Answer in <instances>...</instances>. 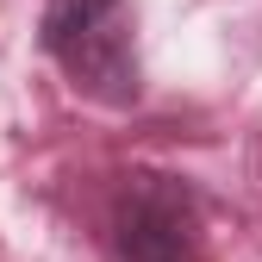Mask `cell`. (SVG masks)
Instances as JSON below:
<instances>
[{"label": "cell", "instance_id": "cell-1", "mask_svg": "<svg viewBox=\"0 0 262 262\" xmlns=\"http://www.w3.org/2000/svg\"><path fill=\"white\" fill-rule=\"evenodd\" d=\"M131 0H44L38 44L81 94L100 106H131L138 81V38H131Z\"/></svg>", "mask_w": 262, "mask_h": 262}, {"label": "cell", "instance_id": "cell-2", "mask_svg": "<svg viewBox=\"0 0 262 262\" xmlns=\"http://www.w3.org/2000/svg\"><path fill=\"white\" fill-rule=\"evenodd\" d=\"M113 256L119 262H193L200 256V193L181 175L131 169L113 200Z\"/></svg>", "mask_w": 262, "mask_h": 262}]
</instances>
